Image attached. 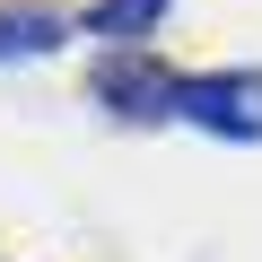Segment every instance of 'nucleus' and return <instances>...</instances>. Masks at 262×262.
<instances>
[{"label": "nucleus", "mask_w": 262, "mask_h": 262, "mask_svg": "<svg viewBox=\"0 0 262 262\" xmlns=\"http://www.w3.org/2000/svg\"><path fill=\"white\" fill-rule=\"evenodd\" d=\"M70 44V18L44 9V0H9L0 9V61H35V53H61Z\"/></svg>", "instance_id": "nucleus-3"}, {"label": "nucleus", "mask_w": 262, "mask_h": 262, "mask_svg": "<svg viewBox=\"0 0 262 262\" xmlns=\"http://www.w3.org/2000/svg\"><path fill=\"white\" fill-rule=\"evenodd\" d=\"M175 114L219 131V140H262V70H210V79H175Z\"/></svg>", "instance_id": "nucleus-1"}, {"label": "nucleus", "mask_w": 262, "mask_h": 262, "mask_svg": "<svg viewBox=\"0 0 262 262\" xmlns=\"http://www.w3.org/2000/svg\"><path fill=\"white\" fill-rule=\"evenodd\" d=\"M175 0H96L88 9V35H105V53H140L158 27H166Z\"/></svg>", "instance_id": "nucleus-4"}, {"label": "nucleus", "mask_w": 262, "mask_h": 262, "mask_svg": "<svg viewBox=\"0 0 262 262\" xmlns=\"http://www.w3.org/2000/svg\"><path fill=\"white\" fill-rule=\"evenodd\" d=\"M96 96H105V114H122V122H166V114H175V70H158V61H140V53H105V61H96Z\"/></svg>", "instance_id": "nucleus-2"}]
</instances>
